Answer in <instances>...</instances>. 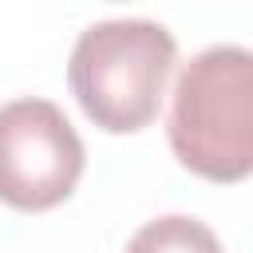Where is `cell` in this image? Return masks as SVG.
<instances>
[{"label": "cell", "instance_id": "1", "mask_svg": "<svg viewBox=\"0 0 253 253\" xmlns=\"http://www.w3.org/2000/svg\"><path fill=\"white\" fill-rule=\"evenodd\" d=\"M166 138L174 158L210 182H241L253 170V51L213 43L182 63Z\"/></svg>", "mask_w": 253, "mask_h": 253}, {"label": "cell", "instance_id": "2", "mask_svg": "<svg viewBox=\"0 0 253 253\" xmlns=\"http://www.w3.org/2000/svg\"><path fill=\"white\" fill-rule=\"evenodd\" d=\"M174 59L178 43L166 24L146 16L99 20L79 32L67 59V83L95 126L130 134L154 123Z\"/></svg>", "mask_w": 253, "mask_h": 253}, {"label": "cell", "instance_id": "3", "mask_svg": "<svg viewBox=\"0 0 253 253\" xmlns=\"http://www.w3.org/2000/svg\"><path fill=\"white\" fill-rule=\"evenodd\" d=\"M87 150L71 119L40 95L0 103V202L24 213L71 198Z\"/></svg>", "mask_w": 253, "mask_h": 253}, {"label": "cell", "instance_id": "4", "mask_svg": "<svg viewBox=\"0 0 253 253\" xmlns=\"http://www.w3.org/2000/svg\"><path fill=\"white\" fill-rule=\"evenodd\" d=\"M123 253H225L217 233L190 213H162L134 229Z\"/></svg>", "mask_w": 253, "mask_h": 253}]
</instances>
